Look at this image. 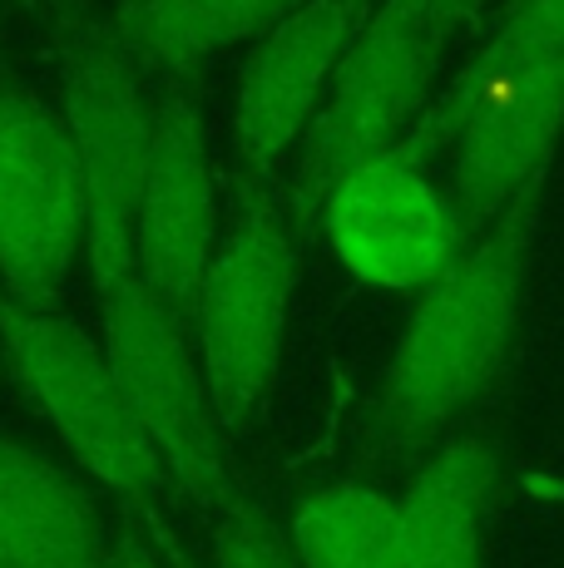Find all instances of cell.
I'll return each instance as SVG.
<instances>
[{"instance_id":"1","label":"cell","mask_w":564,"mask_h":568,"mask_svg":"<svg viewBox=\"0 0 564 568\" xmlns=\"http://www.w3.org/2000/svg\"><path fill=\"white\" fill-rule=\"evenodd\" d=\"M540 203H545V179L530 183L455 257L446 277H436L416 297L376 400V425L392 445L436 440L455 415L471 410L501 381L525 307Z\"/></svg>"},{"instance_id":"2","label":"cell","mask_w":564,"mask_h":568,"mask_svg":"<svg viewBox=\"0 0 564 568\" xmlns=\"http://www.w3.org/2000/svg\"><path fill=\"white\" fill-rule=\"evenodd\" d=\"M0 352L80 475L119 495L149 524L179 505V485L129 406L104 342L60 312L0 297Z\"/></svg>"},{"instance_id":"3","label":"cell","mask_w":564,"mask_h":568,"mask_svg":"<svg viewBox=\"0 0 564 568\" xmlns=\"http://www.w3.org/2000/svg\"><path fill=\"white\" fill-rule=\"evenodd\" d=\"M288 199L248 183L223 217L219 253L193 302V346L219 430L233 440L273 396L298 292V237Z\"/></svg>"},{"instance_id":"4","label":"cell","mask_w":564,"mask_h":568,"mask_svg":"<svg viewBox=\"0 0 564 568\" xmlns=\"http://www.w3.org/2000/svg\"><path fill=\"white\" fill-rule=\"evenodd\" d=\"M90 282L104 322L100 342L110 352V366L129 406L144 420L154 450L164 455L179 495L219 515L233 499L228 435L219 430V415H213L189 316H179L149 287L139 262L100 267L90 272Z\"/></svg>"},{"instance_id":"5","label":"cell","mask_w":564,"mask_h":568,"mask_svg":"<svg viewBox=\"0 0 564 568\" xmlns=\"http://www.w3.org/2000/svg\"><path fill=\"white\" fill-rule=\"evenodd\" d=\"M446 50L451 40L441 36L436 20L416 0H376L366 10L328 100H322L308 139H302L288 189L292 223L312 227L328 193L346 173L396 149L416 129Z\"/></svg>"},{"instance_id":"6","label":"cell","mask_w":564,"mask_h":568,"mask_svg":"<svg viewBox=\"0 0 564 568\" xmlns=\"http://www.w3.org/2000/svg\"><path fill=\"white\" fill-rule=\"evenodd\" d=\"M564 134V60L535 70L465 64L436 104L416 119L406 144L421 159L446 144V199L465 247L505 213L535 179Z\"/></svg>"},{"instance_id":"7","label":"cell","mask_w":564,"mask_h":568,"mask_svg":"<svg viewBox=\"0 0 564 568\" xmlns=\"http://www.w3.org/2000/svg\"><path fill=\"white\" fill-rule=\"evenodd\" d=\"M64 124L84 183V257L90 272L119 267L134 257L139 179L149 154L154 94L139 80V64L114 40L110 26H94L84 10H56Z\"/></svg>"},{"instance_id":"8","label":"cell","mask_w":564,"mask_h":568,"mask_svg":"<svg viewBox=\"0 0 564 568\" xmlns=\"http://www.w3.org/2000/svg\"><path fill=\"white\" fill-rule=\"evenodd\" d=\"M84 247V183L70 124L36 90H0V287L56 312Z\"/></svg>"},{"instance_id":"9","label":"cell","mask_w":564,"mask_h":568,"mask_svg":"<svg viewBox=\"0 0 564 568\" xmlns=\"http://www.w3.org/2000/svg\"><path fill=\"white\" fill-rule=\"evenodd\" d=\"M318 227L342 267L382 292H426L465 253L446 189L406 139L346 173L322 203Z\"/></svg>"},{"instance_id":"10","label":"cell","mask_w":564,"mask_h":568,"mask_svg":"<svg viewBox=\"0 0 564 568\" xmlns=\"http://www.w3.org/2000/svg\"><path fill=\"white\" fill-rule=\"evenodd\" d=\"M223 217L203 114L183 84H169L149 119V154L139 179L134 257L144 282L179 316H193L209 262L219 253Z\"/></svg>"},{"instance_id":"11","label":"cell","mask_w":564,"mask_h":568,"mask_svg":"<svg viewBox=\"0 0 564 568\" xmlns=\"http://www.w3.org/2000/svg\"><path fill=\"white\" fill-rule=\"evenodd\" d=\"M376 0H302L248 54L233 90V144L253 183L308 139Z\"/></svg>"},{"instance_id":"12","label":"cell","mask_w":564,"mask_h":568,"mask_svg":"<svg viewBox=\"0 0 564 568\" xmlns=\"http://www.w3.org/2000/svg\"><path fill=\"white\" fill-rule=\"evenodd\" d=\"M110 524L80 469L0 425V564L100 568Z\"/></svg>"},{"instance_id":"13","label":"cell","mask_w":564,"mask_h":568,"mask_svg":"<svg viewBox=\"0 0 564 568\" xmlns=\"http://www.w3.org/2000/svg\"><path fill=\"white\" fill-rule=\"evenodd\" d=\"M495 450L481 435H451L396 495V524L376 568H481Z\"/></svg>"},{"instance_id":"14","label":"cell","mask_w":564,"mask_h":568,"mask_svg":"<svg viewBox=\"0 0 564 568\" xmlns=\"http://www.w3.org/2000/svg\"><path fill=\"white\" fill-rule=\"evenodd\" d=\"M302 0H119L114 40L134 64L189 74L213 54L263 40Z\"/></svg>"},{"instance_id":"15","label":"cell","mask_w":564,"mask_h":568,"mask_svg":"<svg viewBox=\"0 0 564 568\" xmlns=\"http://www.w3.org/2000/svg\"><path fill=\"white\" fill-rule=\"evenodd\" d=\"M396 524V499L356 479L312 489L288 534L302 568H376Z\"/></svg>"},{"instance_id":"16","label":"cell","mask_w":564,"mask_h":568,"mask_svg":"<svg viewBox=\"0 0 564 568\" xmlns=\"http://www.w3.org/2000/svg\"><path fill=\"white\" fill-rule=\"evenodd\" d=\"M555 60H564V0H515L471 64L475 70H535Z\"/></svg>"},{"instance_id":"17","label":"cell","mask_w":564,"mask_h":568,"mask_svg":"<svg viewBox=\"0 0 564 568\" xmlns=\"http://www.w3.org/2000/svg\"><path fill=\"white\" fill-rule=\"evenodd\" d=\"M213 568H302L288 524H278L253 499H228L213 534Z\"/></svg>"},{"instance_id":"18","label":"cell","mask_w":564,"mask_h":568,"mask_svg":"<svg viewBox=\"0 0 564 568\" xmlns=\"http://www.w3.org/2000/svg\"><path fill=\"white\" fill-rule=\"evenodd\" d=\"M100 568H159V554L149 544V529L134 515H124L110 529V544H104Z\"/></svg>"},{"instance_id":"19","label":"cell","mask_w":564,"mask_h":568,"mask_svg":"<svg viewBox=\"0 0 564 568\" xmlns=\"http://www.w3.org/2000/svg\"><path fill=\"white\" fill-rule=\"evenodd\" d=\"M416 6L436 20V30L455 45V36H461V30H471L475 20L495 6V0H416Z\"/></svg>"},{"instance_id":"20","label":"cell","mask_w":564,"mask_h":568,"mask_svg":"<svg viewBox=\"0 0 564 568\" xmlns=\"http://www.w3.org/2000/svg\"><path fill=\"white\" fill-rule=\"evenodd\" d=\"M0 568H6V564H0Z\"/></svg>"}]
</instances>
